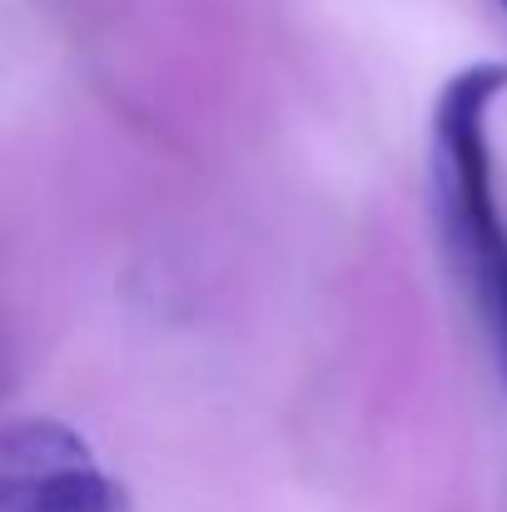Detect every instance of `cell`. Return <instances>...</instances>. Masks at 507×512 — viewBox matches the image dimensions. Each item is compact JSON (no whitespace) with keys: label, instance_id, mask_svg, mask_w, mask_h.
Listing matches in <instances>:
<instances>
[{"label":"cell","instance_id":"cell-1","mask_svg":"<svg viewBox=\"0 0 507 512\" xmlns=\"http://www.w3.org/2000/svg\"><path fill=\"white\" fill-rule=\"evenodd\" d=\"M507 90V65H468L453 75L433 110V179L448 249L478 299L488 339L507 383V224L493 194V150L488 115Z\"/></svg>","mask_w":507,"mask_h":512},{"label":"cell","instance_id":"cell-2","mask_svg":"<svg viewBox=\"0 0 507 512\" xmlns=\"http://www.w3.org/2000/svg\"><path fill=\"white\" fill-rule=\"evenodd\" d=\"M0 512H130V493L60 418L0 423Z\"/></svg>","mask_w":507,"mask_h":512},{"label":"cell","instance_id":"cell-3","mask_svg":"<svg viewBox=\"0 0 507 512\" xmlns=\"http://www.w3.org/2000/svg\"><path fill=\"white\" fill-rule=\"evenodd\" d=\"M498 5H503V10H507V0H498Z\"/></svg>","mask_w":507,"mask_h":512}]
</instances>
